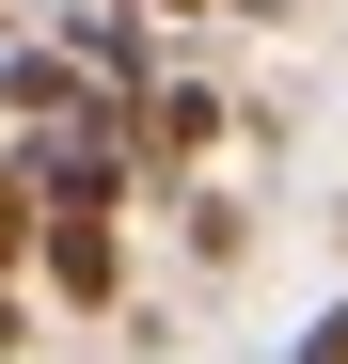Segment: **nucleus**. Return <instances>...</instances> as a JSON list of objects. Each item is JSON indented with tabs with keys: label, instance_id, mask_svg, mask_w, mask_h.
<instances>
[{
	"label": "nucleus",
	"instance_id": "obj_8",
	"mask_svg": "<svg viewBox=\"0 0 348 364\" xmlns=\"http://www.w3.org/2000/svg\"><path fill=\"white\" fill-rule=\"evenodd\" d=\"M285 364H348V301H317V317H301V348H285Z\"/></svg>",
	"mask_w": 348,
	"mask_h": 364
},
{
	"label": "nucleus",
	"instance_id": "obj_7",
	"mask_svg": "<svg viewBox=\"0 0 348 364\" xmlns=\"http://www.w3.org/2000/svg\"><path fill=\"white\" fill-rule=\"evenodd\" d=\"M32 317H48V301H32V269H0V364L32 348Z\"/></svg>",
	"mask_w": 348,
	"mask_h": 364
},
{
	"label": "nucleus",
	"instance_id": "obj_1",
	"mask_svg": "<svg viewBox=\"0 0 348 364\" xmlns=\"http://www.w3.org/2000/svg\"><path fill=\"white\" fill-rule=\"evenodd\" d=\"M238 143V95L222 80H190V64H158L143 95H127V159H143V191H190V174Z\"/></svg>",
	"mask_w": 348,
	"mask_h": 364
},
{
	"label": "nucleus",
	"instance_id": "obj_3",
	"mask_svg": "<svg viewBox=\"0 0 348 364\" xmlns=\"http://www.w3.org/2000/svg\"><path fill=\"white\" fill-rule=\"evenodd\" d=\"M64 111H111V80L80 64L64 32H16V48H0V127H64Z\"/></svg>",
	"mask_w": 348,
	"mask_h": 364
},
{
	"label": "nucleus",
	"instance_id": "obj_4",
	"mask_svg": "<svg viewBox=\"0 0 348 364\" xmlns=\"http://www.w3.org/2000/svg\"><path fill=\"white\" fill-rule=\"evenodd\" d=\"M64 48H80L111 95H143V80H158V16H143V0H95V16H64Z\"/></svg>",
	"mask_w": 348,
	"mask_h": 364
},
{
	"label": "nucleus",
	"instance_id": "obj_9",
	"mask_svg": "<svg viewBox=\"0 0 348 364\" xmlns=\"http://www.w3.org/2000/svg\"><path fill=\"white\" fill-rule=\"evenodd\" d=\"M222 16H285V0H222Z\"/></svg>",
	"mask_w": 348,
	"mask_h": 364
},
{
	"label": "nucleus",
	"instance_id": "obj_10",
	"mask_svg": "<svg viewBox=\"0 0 348 364\" xmlns=\"http://www.w3.org/2000/svg\"><path fill=\"white\" fill-rule=\"evenodd\" d=\"M143 16H206V0H143Z\"/></svg>",
	"mask_w": 348,
	"mask_h": 364
},
{
	"label": "nucleus",
	"instance_id": "obj_5",
	"mask_svg": "<svg viewBox=\"0 0 348 364\" xmlns=\"http://www.w3.org/2000/svg\"><path fill=\"white\" fill-rule=\"evenodd\" d=\"M174 222H190V269H238V254H254V206H238V191H190Z\"/></svg>",
	"mask_w": 348,
	"mask_h": 364
},
{
	"label": "nucleus",
	"instance_id": "obj_6",
	"mask_svg": "<svg viewBox=\"0 0 348 364\" xmlns=\"http://www.w3.org/2000/svg\"><path fill=\"white\" fill-rule=\"evenodd\" d=\"M32 222H48V191H32V159H16V127H0V269H32Z\"/></svg>",
	"mask_w": 348,
	"mask_h": 364
},
{
	"label": "nucleus",
	"instance_id": "obj_2",
	"mask_svg": "<svg viewBox=\"0 0 348 364\" xmlns=\"http://www.w3.org/2000/svg\"><path fill=\"white\" fill-rule=\"evenodd\" d=\"M32 301H64V317H127V222L48 206V222H32Z\"/></svg>",
	"mask_w": 348,
	"mask_h": 364
},
{
	"label": "nucleus",
	"instance_id": "obj_11",
	"mask_svg": "<svg viewBox=\"0 0 348 364\" xmlns=\"http://www.w3.org/2000/svg\"><path fill=\"white\" fill-rule=\"evenodd\" d=\"M332 237H348V206H332Z\"/></svg>",
	"mask_w": 348,
	"mask_h": 364
}]
</instances>
